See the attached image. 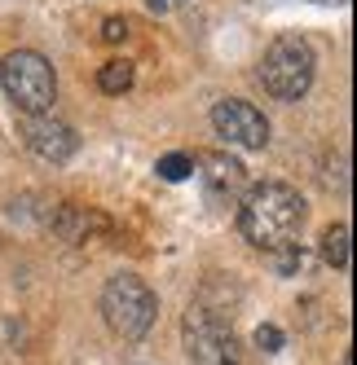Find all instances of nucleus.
I'll return each instance as SVG.
<instances>
[{
  "mask_svg": "<svg viewBox=\"0 0 357 365\" xmlns=\"http://www.w3.org/2000/svg\"><path fill=\"white\" fill-rule=\"evenodd\" d=\"M322 185L336 190V194H348V150H326V159H322Z\"/></svg>",
  "mask_w": 357,
  "mask_h": 365,
  "instance_id": "nucleus-12",
  "label": "nucleus"
},
{
  "mask_svg": "<svg viewBox=\"0 0 357 365\" xmlns=\"http://www.w3.org/2000/svg\"><path fill=\"white\" fill-rule=\"evenodd\" d=\"M212 133L225 145H238V150H265L269 145V119L261 106H251L243 97H221L212 106Z\"/></svg>",
  "mask_w": 357,
  "mask_h": 365,
  "instance_id": "nucleus-6",
  "label": "nucleus"
},
{
  "mask_svg": "<svg viewBox=\"0 0 357 365\" xmlns=\"http://www.w3.org/2000/svg\"><path fill=\"white\" fill-rule=\"evenodd\" d=\"M168 5H172V0H146V9H150V14H168Z\"/></svg>",
  "mask_w": 357,
  "mask_h": 365,
  "instance_id": "nucleus-16",
  "label": "nucleus"
},
{
  "mask_svg": "<svg viewBox=\"0 0 357 365\" xmlns=\"http://www.w3.org/2000/svg\"><path fill=\"white\" fill-rule=\"evenodd\" d=\"M198 168H203V185L216 202H229L243 185H247V168L225 150H212V154H198Z\"/></svg>",
  "mask_w": 357,
  "mask_h": 365,
  "instance_id": "nucleus-8",
  "label": "nucleus"
},
{
  "mask_svg": "<svg viewBox=\"0 0 357 365\" xmlns=\"http://www.w3.org/2000/svg\"><path fill=\"white\" fill-rule=\"evenodd\" d=\"M283 344H287L283 326H273V322L256 326V348H261V352H283Z\"/></svg>",
  "mask_w": 357,
  "mask_h": 365,
  "instance_id": "nucleus-14",
  "label": "nucleus"
},
{
  "mask_svg": "<svg viewBox=\"0 0 357 365\" xmlns=\"http://www.w3.org/2000/svg\"><path fill=\"white\" fill-rule=\"evenodd\" d=\"M101 40H106V44H124V40H129V18H106V22H101Z\"/></svg>",
  "mask_w": 357,
  "mask_h": 365,
  "instance_id": "nucleus-15",
  "label": "nucleus"
},
{
  "mask_svg": "<svg viewBox=\"0 0 357 365\" xmlns=\"http://www.w3.org/2000/svg\"><path fill=\"white\" fill-rule=\"evenodd\" d=\"M22 145H27L40 163H71L75 150H80V137H75V128L54 119V115H22Z\"/></svg>",
  "mask_w": 357,
  "mask_h": 365,
  "instance_id": "nucleus-7",
  "label": "nucleus"
},
{
  "mask_svg": "<svg viewBox=\"0 0 357 365\" xmlns=\"http://www.w3.org/2000/svg\"><path fill=\"white\" fill-rule=\"evenodd\" d=\"M49 225H54V233L71 247H84V242H93V233L111 229V220L101 212H89V207H75V202H62L58 212L49 216Z\"/></svg>",
  "mask_w": 357,
  "mask_h": 365,
  "instance_id": "nucleus-9",
  "label": "nucleus"
},
{
  "mask_svg": "<svg viewBox=\"0 0 357 365\" xmlns=\"http://www.w3.org/2000/svg\"><path fill=\"white\" fill-rule=\"evenodd\" d=\"M101 317H106V326L119 339L137 344V339L150 334V326L159 317V295L150 291L137 273H115L101 286Z\"/></svg>",
  "mask_w": 357,
  "mask_h": 365,
  "instance_id": "nucleus-4",
  "label": "nucleus"
},
{
  "mask_svg": "<svg viewBox=\"0 0 357 365\" xmlns=\"http://www.w3.org/2000/svg\"><path fill=\"white\" fill-rule=\"evenodd\" d=\"M155 172H159L164 180H186V176L194 172V159H190V154H164Z\"/></svg>",
  "mask_w": 357,
  "mask_h": 365,
  "instance_id": "nucleus-13",
  "label": "nucleus"
},
{
  "mask_svg": "<svg viewBox=\"0 0 357 365\" xmlns=\"http://www.w3.org/2000/svg\"><path fill=\"white\" fill-rule=\"evenodd\" d=\"M0 88L22 115H54L58 101V75L44 53L36 48H14L0 58Z\"/></svg>",
  "mask_w": 357,
  "mask_h": 365,
  "instance_id": "nucleus-3",
  "label": "nucleus"
},
{
  "mask_svg": "<svg viewBox=\"0 0 357 365\" xmlns=\"http://www.w3.org/2000/svg\"><path fill=\"white\" fill-rule=\"evenodd\" d=\"M234 220H238L243 242L261 251H287L296 247L304 220H309V202L287 180H261V185H247V194L238 198Z\"/></svg>",
  "mask_w": 357,
  "mask_h": 365,
  "instance_id": "nucleus-1",
  "label": "nucleus"
},
{
  "mask_svg": "<svg viewBox=\"0 0 357 365\" xmlns=\"http://www.w3.org/2000/svg\"><path fill=\"white\" fill-rule=\"evenodd\" d=\"M181 339H186V356L194 365H243V348L225 317H216L212 308L190 304L181 317Z\"/></svg>",
  "mask_w": 357,
  "mask_h": 365,
  "instance_id": "nucleus-5",
  "label": "nucleus"
},
{
  "mask_svg": "<svg viewBox=\"0 0 357 365\" xmlns=\"http://www.w3.org/2000/svg\"><path fill=\"white\" fill-rule=\"evenodd\" d=\"M318 251H322V264H326V269L344 273V269H348V259H353V229H348L344 220L326 225V229H322V242H318Z\"/></svg>",
  "mask_w": 357,
  "mask_h": 365,
  "instance_id": "nucleus-10",
  "label": "nucleus"
},
{
  "mask_svg": "<svg viewBox=\"0 0 357 365\" xmlns=\"http://www.w3.org/2000/svg\"><path fill=\"white\" fill-rule=\"evenodd\" d=\"M133 80H137V71H133V62H124V58H111L106 66L97 71V88H101V93H111V97L129 93Z\"/></svg>",
  "mask_w": 357,
  "mask_h": 365,
  "instance_id": "nucleus-11",
  "label": "nucleus"
},
{
  "mask_svg": "<svg viewBox=\"0 0 357 365\" xmlns=\"http://www.w3.org/2000/svg\"><path fill=\"white\" fill-rule=\"evenodd\" d=\"M313 75H318V53L304 36H278L256 62V80L278 101H300L313 88Z\"/></svg>",
  "mask_w": 357,
  "mask_h": 365,
  "instance_id": "nucleus-2",
  "label": "nucleus"
}]
</instances>
